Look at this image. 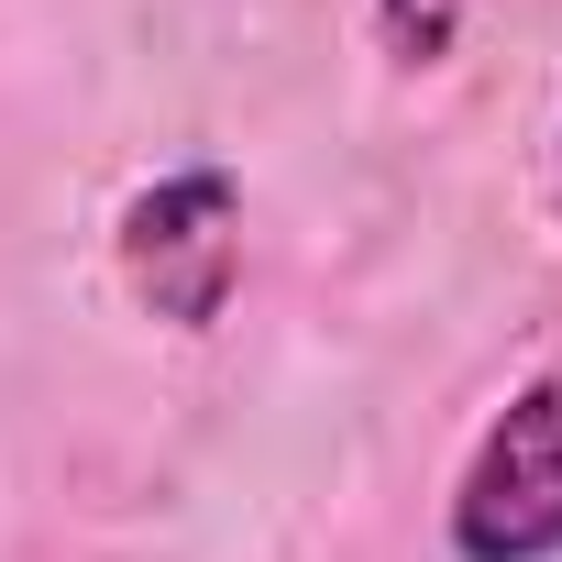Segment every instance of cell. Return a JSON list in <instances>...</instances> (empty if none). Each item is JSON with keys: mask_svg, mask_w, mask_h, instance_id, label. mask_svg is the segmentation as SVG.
<instances>
[{"mask_svg": "<svg viewBox=\"0 0 562 562\" xmlns=\"http://www.w3.org/2000/svg\"><path fill=\"white\" fill-rule=\"evenodd\" d=\"M452 562H562V364H540L452 474Z\"/></svg>", "mask_w": 562, "mask_h": 562, "instance_id": "6da1fadb", "label": "cell"}, {"mask_svg": "<svg viewBox=\"0 0 562 562\" xmlns=\"http://www.w3.org/2000/svg\"><path fill=\"white\" fill-rule=\"evenodd\" d=\"M111 254H122V288L166 331H221V310L243 288V188H232V166H177V177L133 188L122 221H111Z\"/></svg>", "mask_w": 562, "mask_h": 562, "instance_id": "7a4b0ae2", "label": "cell"}, {"mask_svg": "<svg viewBox=\"0 0 562 562\" xmlns=\"http://www.w3.org/2000/svg\"><path fill=\"white\" fill-rule=\"evenodd\" d=\"M375 34H386V56H397L408 78H430V67H452V45H463V0H375Z\"/></svg>", "mask_w": 562, "mask_h": 562, "instance_id": "3957f363", "label": "cell"}, {"mask_svg": "<svg viewBox=\"0 0 562 562\" xmlns=\"http://www.w3.org/2000/svg\"><path fill=\"white\" fill-rule=\"evenodd\" d=\"M551 210H562V166H551Z\"/></svg>", "mask_w": 562, "mask_h": 562, "instance_id": "277c9868", "label": "cell"}]
</instances>
